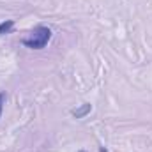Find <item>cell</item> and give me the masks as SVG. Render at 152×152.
I'll return each mask as SVG.
<instances>
[{
    "label": "cell",
    "mask_w": 152,
    "mask_h": 152,
    "mask_svg": "<svg viewBox=\"0 0 152 152\" xmlns=\"http://www.w3.org/2000/svg\"><path fill=\"white\" fill-rule=\"evenodd\" d=\"M51 39V30L44 25H39L34 30H30L25 37H21V44L30 50H42Z\"/></svg>",
    "instance_id": "obj_1"
},
{
    "label": "cell",
    "mask_w": 152,
    "mask_h": 152,
    "mask_svg": "<svg viewBox=\"0 0 152 152\" xmlns=\"http://www.w3.org/2000/svg\"><path fill=\"white\" fill-rule=\"evenodd\" d=\"M12 27H14V21H12V20H5L4 23H0V36L9 34V32L12 30Z\"/></svg>",
    "instance_id": "obj_3"
},
{
    "label": "cell",
    "mask_w": 152,
    "mask_h": 152,
    "mask_svg": "<svg viewBox=\"0 0 152 152\" xmlns=\"http://www.w3.org/2000/svg\"><path fill=\"white\" fill-rule=\"evenodd\" d=\"M81 152H83V151H81Z\"/></svg>",
    "instance_id": "obj_5"
},
{
    "label": "cell",
    "mask_w": 152,
    "mask_h": 152,
    "mask_svg": "<svg viewBox=\"0 0 152 152\" xmlns=\"http://www.w3.org/2000/svg\"><path fill=\"white\" fill-rule=\"evenodd\" d=\"M5 99H7V94H5V92H0V115H2V110H4Z\"/></svg>",
    "instance_id": "obj_4"
},
{
    "label": "cell",
    "mask_w": 152,
    "mask_h": 152,
    "mask_svg": "<svg viewBox=\"0 0 152 152\" xmlns=\"http://www.w3.org/2000/svg\"><path fill=\"white\" fill-rule=\"evenodd\" d=\"M90 110H92V106H90L88 103H83L80 108L71 110V115H73V117H76V118H83L87 113H90Z\"/></svg>",
    "instance_id": "obj_2"
}]
</instances>
